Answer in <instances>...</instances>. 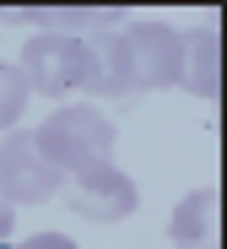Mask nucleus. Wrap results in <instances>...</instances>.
<instances>
[{
  "mask_svg": "<svg viewBox=\"0 0 227 249\" xmlns=\"http://www.w3.org/2000/svg\"><path fill=\"white\" fill-rule=\"evenodd\" d=\"M27 98H33V92H27L22 71H17L11 60H0V136L22 124V114H27Z\"/></svg>",
  "mask_w": 227,
  "mask_h": 249,
  "instance_id": "obj_9",
  "label": "nucleus"
},
{
  "mask_svg": "<svg viewBox=\"0 0 227 249\" xmlns=\"http://www.w3.org/2000/svg\"><path fill=\"white\" fill-rule=\"evenodd\" d=\"M178 87H190L206 103L222 98V33L216 27H200L184 38V81Z\"/></svg>",
  "mask_w": 227,
  "mask_h": 249,
  "instance_id": "obj_8",
  "label": "nucleus"
},
{
  "mask_svg": "<svg viewBox=\"0 0 227 249\" xmlns=\"http://www.w3.org/2000/svg\"><path fill=\"white\" fill-rule=\"evenodd\" d=\"M33 141L65 179H76V174H92L103 162H114L119 124H114V114H103L92 103H54V114L33 130Z\"/></svg>",
  "mask_w": 227,
  "mask_h": 249,
  "instance_id": "obj_1",
  "label": "nucleus"
},
{
  "mask_svg": "<svg viewBox=\"0 0 227 249\" xmlns=\"http://www.w3.org/2000/svg\"><path fill=\"white\" fill-rule=\"evenodd\" d=\"M65 206L81 222H124V217H135V206H141V190H135V179L119 162H103L92 174L65 179Z\"/></svg>",
  "mask_w": 227,
  "mask_h": 249,
  "instance_id": "obj_5",
  "label": "nucleus"
},
{
  "mask_svg": "<svg viewBox=\"0 0 227 249\" xmlns=\"http://www.w3.org/2000/svg\"><path fill=\"white\" fill-rule=\"evenodd\" d=\"M17 71H22L33 98L60 103V98L81 92V81H87V33L81 38H70V33H33L22 44Z\"/></svg>",
  "mask_w": 227,
  "mask_h": 249,
  "instance_id": "obj_3",
  "label": "nucleus"
},
{
  "mask_svg": "<svg viewBox=\"0 0 227 249\" xmlns=\"http://www.w3.org/2000/svg\"><path fill=\"white\" fill-rule=\"evenodd\" d=\"M65 190V174L54 168L49 157L38 152V141H33V130H6L0 136V200L11 206H43V200H54Z\"/></svg>",
  "mask_w": 227,
  "mask_h": 249,
  "instance_id": "obj_4",
  "label": "nucleus"
},
{
  "mask_svg": "<svg viewBox=\"0 0 227 249\" xmlns=\"http://www.w3.org/2000/svg\"><path fill=\"white\" fill-rule=\"evenodd\" d=\"M168 244L173 249H222V200L216 184L190 190L168 217Z\"/></svg>",
  "mask_w": 227,
  "mask_h": 249,
  "instance_id": "obj_7",
  "label": "nucleus"
},
{
  "mask_svg": "<svg viewBox=\"0 0 227 249\" xmlns=\"http://www.w3.org/2000/svg\"><path fill=\"white\" fill-rule=\"evenodd\" d=\"M81 92L98 103H119V98H135V81H130V65H124V44H119V27H103V33H87V81Z\"/></svg>",
  "mask_w": 227,
  "mask_h": 249,
  "instance_id": "obj_6",
  "label": "nucleus"
},
{
  "mask_svg": "<svg viewBox=\"0 0 227 249\" xmlns=\"http://www.w3.org/2000/svg\"><path fill=\"white\" fill-rule=\"evenodd\" d=\"M11 228H17V217H11V206L0 200V244H11Z\"/></svg>",
  "mask_w": 227,
  "mask_h": 249,
  "instance_id": "obj_11",
  "label": "nucleus"
},
{
  "mask_svg": "<svg viewBox=\"0 0 227 249\" xmlns=\"http://www.w3.org/2000/svg\"><path fill=\"white\" fill-rule=\"evenodd\" d=\"M11 249H76V238H65V233H54V228H43V233H27V238L11 244Z\"/></svg>",
  "mask_w": 227,
  "mask_h": 249,
  "instance_id": "obj_10",
  "label": "nucleus"
},
{
  "mask_svg": "<svg viewBox=\"0 0 227 249\" xmlns=\"http://www.w3.org/2000/svg\"><path fill=\"white\" fill-rule=\"evenodd\" d=\"M119 44H124V65L135 92H162L184 81V33L162 17H135L119 27Z\"/></svg>",
  "mask_w": 227,
  "mask_h": 249,
  "instance_id": "obj_2",
  "label": "nucleus"
}]
</instances>
